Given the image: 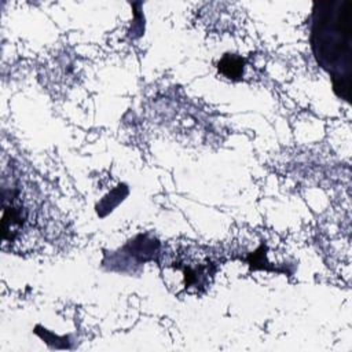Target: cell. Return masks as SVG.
Returning a JSON list of instances; mask_svg holds the SVG:
<instances>
[{"instance_id": "1", "label": "cell", "mask_w": 352, "mask_h": 352, "mask_svg": "<svg viewBox=\"0 0 352 352\" xmlns=\"http://www.w3.org/2000/svg\"><path fill=\"white\" fill-rule=\"evenodd\" d=\"M312 48L333 78L334 91L349 99L352 74V1L318 3L314 10Z\"/></svg>"}, {"instance_id": "2", "label": "cell", "mask_w": 352, "mask_h": 352, "mask_svg": "<svg viewBox=\"0 0 352 352\" xmlns=\"http://www.w3.org/2000/svg\"><path fill=\"white\" fill-rule=\"evenodd\" d=\"M219 70L228 78H238L243 70V59L236 55H224L219 62Z\"/></svg>"}]
</instances>
